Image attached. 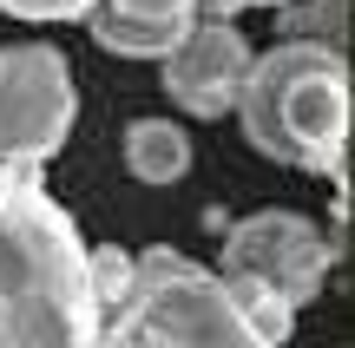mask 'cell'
Wrapping results in <instances>:
<instances>
[{"label":"cell","mask_w":355,"mask_h":348,"mask_svg":"<svg viewBox=\"0 0 355 348\" xmlns=\"http://www.w3.org/2000/svg\"><path fill=\"white\" fill-rule=\"evenodd\" d=\"M99 302L73 217L33 165H0V348H92Z\"/></svg>","instance_id":"6da1fadb"},{"label":"cell","mask_w":355,"mask_h":348,"mask_svg":"<svg viewBox=\"0 0 355 348\" xmlns=\"http://www.w3.org/2000/svg\"><path fill=\"white\" fill-rule=\"evenodd\" d=\"M92 348H277V342H263L230 309L211 270H198L178 250H145L132 257L125 296L99 309Z\"/></svg>","instance_id":"7a4b0ae2"},{"label":"cell","mask_w":355,"mask_h":348,"mask_svg":"<svg viewBox=\"0 0 355 348\" xmlns=\"http://www.w3.org/2000/svg\"><path fill=\"white\" fill-rule=\"evenodd\" d=\"M79 118L73 66L60 46H0V165H40Z\"/></svg>","instance_id":"3957f363"},{"label":"cell","mask_w":355,"mask_h":348,"mask_svg":"<svg viewBox=\"0 0 355 348\" xmlns=\"http://www.w3.org/2000/svg\"><path fill=\"white\" fill-rule=\"evenodd\" d=\"M217 263H224V270H243V276H263L283 302L303 309V302H316L322 276H329L336 244L309 217H296V210H257V217L224 223Z\"/></svg>","instance_id":"277c9868"},{"label":"cell","mask_w":355,"mask_h":348,"mask_svg":"<svg viewBox=\"0 0 355 348\" xmlns=\"http://www.w3.org/2000/svg\"><path fill=\"white\" fill-rule=\"evenodd\" d=\"M283 138L296 152V171H343V145H349V59L343 53H316L303 73L283 86Z\"/></svg>","instance_id":"5b68a950"},{"label":"cell","mask_w":355,"mask_h":348,"mask_svg":"<svg viewBox=\"0 0 355 348\" xmlns=\"http://www.w3.org/2000/svg\"><path fill=\"white\" fill-rule=\"evenodd\" d=\"M257 46L237 33L230 20H191L184 39L165 53V92L178 112L191 118H224L237 105V86L250 73Z\"/></svg>","instance_id":"8992f818"},{"label":"cell","mask_w":355,"mask_h":348,"mask_svg":"<svg viewBox=\"0 0 355 348\" xmlns=\"http://www.w3.org/2000/svg\"><path fill=\"white\" fill-rule=\"evenodd\" d=\"M119 152H125V171H132V178L158 191V184H178L191 171V131L171 125V118H132Z\"/></svg>","instance_id":"52a82bcc"},{"label":"cell","mask_w":355,"mask_h":348,"mask_svg":"<svg viewBox=\"0 0 355 348\" xmlns=\"http://www.w3.org/2000/svg\"><path fill=\"white\" fill-rule=\"evenodd\" d=\"M191 20H198V13H191ZM191 20H132V13L92 7V13H86V33H92V46L119 53V59H165L178 39H184Z\"/></svg>","instance_id":"ba28073f"},{"label":"cell","mask_w":355,"mask_h":348,"mask_svg":"<svg viewBox=\"0 0 355 348\" xmlns=\"http://www.w3.org/2000/svg\"><path fill=\"white\" fill-rule=\"evenodd\" d=\"M217 283H224L230 309H237V315H243V322H250V329H257V336H263V342H277V348H283V342L296 336V302H283L277 289L263 283V276L224 270V276H217Z\"/></svg>","instance_id":"9c48e42d"},{"label":"cell","mask_w":355,"mask_h":348,"mask_svg":"<svg viewBox=\"0 0 355 348\" xmlns=\"http://www.w3.org/2000/svg\"><path fill=\"white\" fill-rule=\"evenodd\" d=\"M277 33L343 53L349 46V0H277Z\"/></svg>","instance_id":"30bf717a"},{"label":"cell","mask_w":355,"mask_h":348,"mask_svg":"<svg viewBox=\"0 0 355 348\" xmlns=\"http://www.w3.org/2000/svg\"><path fill=\"white\" fill-rule=\"evenodd\" d=\"M86 283H92V302L112 309V302L125 296V283H132V250H119V244L86 250Z\"/></svg>","instance_id":"8fae6325"},{"label":"cell","mask_w":355,"mask_h":348,"mask_svg":"<svg viewBox=\"0 0 355 348\" xmlns=\"http://www.w3.org/2000/svg\"><path fill=\"white\" fill-rule=\"evenodd\" d=\"M99 0H0V13L13 20H86Z\"/></svg>","instance_id":"7c38bea8"},{"label":"cell","mask_w":355,"mask_h":348,"mask_svg":"<svg viewBox=\"0 0 355 348\" xmlns=\"http://www.w3.org/2000/svg\"><path fill=\"white\" fill-rule=\"evenodd\" d=\"M112 13H132V20H191L198 0H105Z\"/></svg>","instance_id":"4fadbf2b"},{"label":"cell","mask_w":355,"mask_h":348,"mask_svg":"<svg viewBox=\"0 0 355 348\" xmlns=\"http://www.w3.org/2000/svg\"><path fill=\"white\" fill-rule=\"evenodd\" d=\"M224 7H277V0H224Z\"/></svg>","instance_id":"5bb4252c"}]
</instances>
